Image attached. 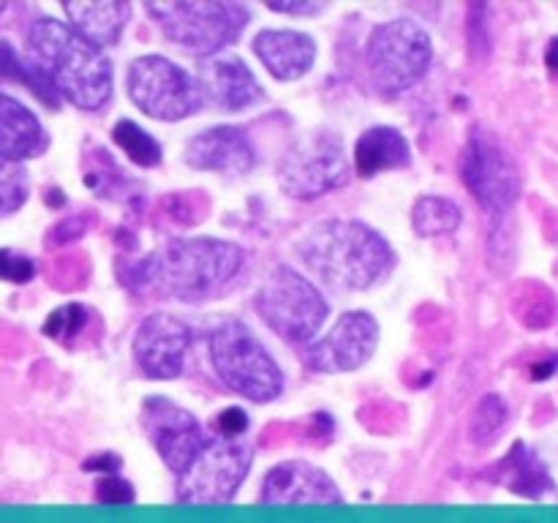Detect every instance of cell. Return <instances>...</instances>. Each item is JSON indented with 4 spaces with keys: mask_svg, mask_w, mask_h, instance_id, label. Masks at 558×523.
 <instances>
[{
    "mask_svg": "<svg viewBox=\"0 0 558 523\" xmlns=\"http://www.w3.org/2000/svg\"><path fill=\"white\" fill-rule=\"evenodd\" d=\"M248 256L238 243L218 238H178L136 262H120L118 276L145 300L221 297L243 276Z\"/></svg>",
    "mask_w": 558,
    "mask_h": 523,
    "instance_id": "obj_1",
    "label": "cell"
},
{
    "mask_svg": "<svg viewBox=\"0 0 558 523\" xmlns=\"http://www.w3.org/2000/svg\"><path fill=\"white\" fill-rule=\"evenodd\" d=\"M27 63L49 90L82 112H98L112 98V63L65 22L41 16L27 31Z\"/></svg>",
    "mask_w": 558,
    "mask_h": 523,
    "instance_id": "obj_2",
    "label": "cell"
},
{
    "mask_svg": "<svg viewBox=\"0 0 558 523\" xmlns=\"http://www.w3.org/2000/svg\"><path fill=\"white\" fill-rule=\"evenodd\" d=\"M305 267L338 294L365 292L396 267V251L357 218H325L298 245Z\"/></svg>",
    "mask_w": 558,
    "mask_h": 523,
    "instance_id": "obj_3",
    "label": "cell"
},
{
    "mask_svg": "<svg viewBox=\"0 0 558 523\" xmlns=\"http://www.w3.org/2000/svg\"><path fill=\"white\" fill-rule=\"evenodd\" d=\"M207 352L218 379L254 403H270L283 392V370L265 343L238 319H223L207 336Z\"/></svg>",
    "mask_w": 558,
    "mask_h": 523,
    "instance_id": "obj_4",
    "label": "cell"
},
{
    "mask_svg": "<svg viewBox=\"0 0 558 523\" xmlns=\"http://www.w3.org/2000/svg\"><path fill=\"white\" fill-rule=\"evenodd\" d=\"M167 41L196 58H216L223 47L238 41L248 25V9L223 0H189V3H145Z\"/></svg>",
    "mask_w": 558,
    "mask_h": 523,
    "instance_id": "obj_5",
    "label": "cell"
},
{
    "mask_svg": "<svg viewBox=\"0 0 558 523\" xmlns=\"http://www.w3.org/2000/svg\"><path fill=\"white\" fill-rule=\"evenodd\" d=\"M430 60H434V44L417 22L392 20L371 31L365 65L379 96L396 98L412 90L428 74Z\"/></svg>",
    "mask_w": 558,
    "mask_h": 523,
    "instance_id": "obj_6",
    "label": "cell"
},
{
    "mask_svg": "<svg viewBox=\"0 0 558 523\" xmlns=\"http://www.w3.org/2000/svg\"><path fill=\"white\" fill-rule=\"evenodd\" d=\"M276 172L283 194L300 202L343 188L352 178L343 142L332 129L303 131L278 158Z\"/></svg>",
    "mask_w": 558,
    "mask_h": 523,
    "instance_id": "obj_7",
    "label": "cell"
},
{
    "mask_svg": "<svg viewBox=\"0 0 558 523\" xmlns=\"http://www.w3.org/2000/svg\"><path fill=\"white\" fill-rule=\"evenodd\" d=\"M458 172L469 194L480 202L490 221L507 218L521 199L523 178L512 153L485 125H472L458 156Z\"/></svg>",
    "mask_w": 558,
    "mask_h": 523,
    "instance_id": "obj_8",
    "label": "cell"
},
{
    "mask_svg": "<svg viewBox=\"0 0 558 523\" xmlns=\"http://www.w3.org/2000/svg\"><path fill=\"white\" fill-rule=\"evenodd\" d=\"M256 314L289 343H311L330 316L325 294L292 267H278L254 297Z\"/></svg>",
    "mask_w": 558,
    "mask_h": 523,
    "instance_id": "obj_9",
    "label": "cell"
},
{
    "mask_svg": "<svg viewBox=\"0 0 558 523\" xmlns=\"http://www.w3.org/2000/svg\"><path fill=\"white\" fill-rule=\"evenodd\" d=\"M125 90L136 109L161 123H178L205 107L199 80L163 54L136 58L125 74Z\"/></svg>",
    "mask_w": 558,
    "mask_h": 523,
    "instance_id": "obj_10",
    "label": "cell"
},
{
    "mask_svg": "<svg viewBox=\"0 0 558 523\" xmlns=\"http://www.w3.org/2000/svg\"><path fill=\"white\" fill-rule=\"evenodd\" d=\"M251 461L254 450L245 439L207 436L199 455L178 477V499L191 504H223L238 494Z\"/></svg>",
    "mask_w": 558,
    "mask_h": 523,
    "instance_id": "obj_11",
    "label": "cell"
},
{
    "mask_svg": "<svg viewBox=\"0 0 558 523\" xmlns=\"http://www.w3.org/2000/svg\"><path fill=\"white\" fill-rule=\"evenodd\" d=\"M379 346V321L368 311H347L319 341L303 346V363L316 374H349L374 357Z\"/></svg>",
    "mask_w": 558,
    "mask_h": 523,
    "instance_id": "obj_12",
    "label": "cell"
},
{
    "mask_svg": "<svg viewBox=\"0 0 558 523\" xmlns=\"http://www.w3.org/2000/svg\"><path fill=\"white\" fill-rule=\"evenodd\" d=\"M142 425L147 439L156 445L158 455L178 477L191 466L207 441L199 419L163 396H150L142 401Z\"/></svg>",
    "mask_w": 558,
    "mask_h": 523,
    "instance_id": "obj_13",
    "label": "cell"
},
{
    "mask_svg": "<svg viewBox=\"0 0 558 523\" xmlns=\"http://www.w3.org/2000/svg\"><path fill=\"white\" fill-rule=\"evenodd\" d=\"M191 346V330L172 314L145 316L134 336V360L150 379H178L183 374L185 354Z\"/></svg>",
    "mask_w": 558,
    "mask_h": 523,
    "instance_id": "obj_14",
    "label": "cell"
},
{
    "mask_svg": "<svg viewBox=\"0 0 558 523\" xmlns=\"http://www.w3.org/2000/svg\"><path fill=\"white\" fill-rule=\"evenodd\" d=\"M183 158L191 169L199 172L248 174L256 163V150L243 129L216 125L191 136Z\"/></svg>",
    "mask_w": 558,
    "mask_h": 523,
    "instance_id": "obj_15",
    "label": "cell"
},
{
    "mask_svg": "<svg viewBox=\"0 0 558 523\" xmlns=\"http://www.w3.org/2000/svg\"><path fill=\"white\" fill-rule=\"evenodd\" d=\"M265 504H338L341 490L330 474L305 461H283L270 469L262 485Z\"/></svg>",
    "mask_w": 558,
    "mask_h": 523,
    "instance_id": "obj_16",
    "label": "cell"
},
{
    "mask_svg": "<svg viewBox=\"0 0 558 523\" xmlns=\"http://www.w3.org/2000/svg\"><path fill=\"white\" fill-rule=\"evenodd\" d=\"M196 80L205 93V101L213 104L218 112H243V109L254 107L265 98L254 71L232 54L207 58Z\"/></svg>",
    "mask_w": 558,
    "mask_h": 523,
    "instance_id": "obj_17",
    "label": "cell"
},
{
    "mask_svg": "<svg viewBox=\"0 0 558 523\" xmlns=\"http://www.w3.org/2000/svg\"><path fill=\"white\" fill-rule=\"evenodd\" d=\"M254 52L270 76L294 82L316 63V41L303 31H262L254 38Z\"/></svg>",
    "mask_w": 558,
    "mask_h": 523,
    "instance_id": "obj_18",
    "label": "cell"
},
{
    "mask_svg": "<svg viewBox=\"0 0 558 523\" xmlns=\"http://www.w3.org/2000/svg\"><path fill=\"white\" fill-rule=\"evenodd\" d=\"M49 147V136L41 120L14 96L0 93V156L11 161L44 156Z\"/></svg>",
    "mask_w": 558,
    "mask_h": 523,
    "instance_id": "obj_19",
    "label": "cell"
},
{
    "mask_svg": "<svg viewBox=\"0 0 558 523\" xmlns=\"http://www.w3.org/2000/svg\"><path fill=\"white\" fill-rule=\"evenodd\" d=\"M412 167V147L407 136L392 125H374L360 134L354 145V172L360 178H376L379 172Z\"/></svg>",
    "mask_w": 558,
    "mask_h": 523,
    "instance_id": "obj_20",
    "label": "cell"
},
{
    "mask_svg": "<svg viewBox=\"0 0 558 523\" xmlns=\"http://www.w3.org/2000/svg\"><path fill=\"white\" fill-rule=\"evenodd\" d=\"M63 11L71 27L98 49L114 47L131 16L129 3H63Z\"/></svg>",
    "mask_w": 558,
    "mask_h": 523,
    "instance_id": "obj_21",
    "label": "cell"
},
{
    "mask_svg": "<svg viewBox=\"0 0 558 523\" xmlns=\"http://www.w3.org/2000/svg\"><path fill=\"white\" fill-rule=\"evenodd\" d=\"M494 472L496 483L507 485L512 494L526 496V499H537L545 490L554 488L548 469L543 466V461H539L523 441L512 445V450L501 458V463Z\"/></svg>",
    "mask_w": 558,
    "mask_h": 523,
    "instance_id": "obj_22",
    "label": "cell"
},
{
    "mask_svg": "<svg viewBox=\"0 0 558 523\" xmlns=\"http://www.w3.org/2000/svg\"><path fill=\"white\" fill-rule=\"evenodd\" d=\"M510 305L515 319L526 330H548L558 319V297L554 289L545 287L543 281H532V278L512 287Z\"/></svg>",
    "mask_w": 558,
    "mask_h": 523,
    "instance_id": "obj_23",
    "label": "cell"
},
{
    "mask_svg": "<svg viewBox=\"0 0 558 523\" xmlns=\"http://www.w3.org/2000/svg\"><path fill=\"white\" fill-rule=\"evenodd\" d=\"M463 221L461 207L447 196H420L412 207V227L420 238H439L452 234Z\"/></svg>",
    "mask_w": 558,
    "mask_h": 523,
    "instance_id": "obj_24",
    "label": "cell"
},
{
    "mask_svg": "<svg viewBox=\"0 0 558 523\" xmlns=\"http://www.w3.org/2000/svg\"><path fill=\"white\" fill-rule=\"evenodd\" d=\"M82 180H85L93 194L104 196V199L107 196L109 199H120L129 188V178L104 147H93L82 156Z\"/></svg>",
    "mask_w": 558,
    "mask_h": 523,
    "instance_id": "obj_25",
    "label": "cell"
},
{
    "mask_svg": "<svg viewBox=\"0 0 558 523\" xmlns=\"http://www.w3.org/2000/svg\"><path fill=\"white\" fill-rule=\"evenodd\" d=\"M112 139L136 167L153 169L161 163L163 150L161 145H158V139L153 134H147L140 123H134V120H118L112 129Z\"/></svg>",
    "mask_w": 558,
    "mask_h": 523,
    "instance_id": "obj_26",
    "label": "cell"
},
{
    "mask_svg": "<svg viewBox=\"0 0 558 523\" xmlns=\"http://www.w3.org/2000/svg\"><path fill=\"white\" fill-rule=\"evenodd\" d=\"M90 319H96V316H93V311L87 308V305H60V308L52 311V314L47 316V321H44V336L63 343V346H76V343L85 338Z\"/></svg>",
    "mask_w": 558,
    "mask_h": 523,
    "instance_id": "obj_27",
    "label": "cell"
},
{
    "mask_svg": "<svg viewBox=\"0 0 558 523\" xmlns=\"http://www.w3.org/2000/svg\"><path fill=\"white\" fill-rule=\"evenodd\" d=\"M507 419H510V409L507 401L499 392H488V396L480 398V403L474 406L472 425H469V436L477 445H490V441L499 436V430L505 428Z\"/></svg>",
    "mask_w": 558,
    "mask_h": 523,
    "instance_id": "obj_28",
    "label": "cell"
},
{
    "mask_svg": "<svg viewBox=\"0 0 558 523\" xmlns=\"http://www.w3.org/2000/svg\"><path fill=\"white\" fill-rule=\"evenodd\" d=\"M158 212L174 227H194L205 221L210 212V199L205 191H180V194H167L158 202Z\"/></svg>",
    "mask_w": 558,
    "mask_h": 523,
    "instance_id": "obj_29",
    "label": "cell"
},
{
    "mask_svg": "<svg viewBox=\"0 0 558 523\" xmlns=\"http://www.w3.org/2000/svg\"><path fill=\"white\" fill-rule=\"evenodd\" d=\"M27 194H31V183H27L22 161L0 156V216H11L20 210L27 202Z\"/></svg>",
    "mask_w": 558,
    "mask_h": 523,
    "instance_id": "obj_30",
    "label": "cell"
},
{
    "mask_svg": "<svg viewBox=\"0 0 558 523\" xmlns=\"http://www.w3.org/2000/svg\"><path fill=\"white\" fill-rule=\"evenodd\" d=\"M96 223V212H76V216L63 218V221L54 223L52 229L47 232V248H63V245L76 243V240L85 238L87 232Z\"/></svg>",
    "mask_w": 558,
    "mask_h": 523,
    "instance_id": "obj_31",
    "label": "cell"
},
{
    "mask_svg": "<svg viewBox=\"0 0 558 523\" xmlns=\"http://www.w3.org/2000/svg\"><path fill=\"white\" fill-rule=\"evenodd\" d=\"M36 262L27 254H20L14 248L0 251V281H9L22 287V283H31L36 278Z\"/></svg>",
    "mask_w": 558,
    "mask_h": 523,
    "instance_id": "obj_32",
    "label": "cell"
},
{
    "mask_svg": "<svg viewBox=\"0 0 558 523\" xmlns=\"http://www.w3.org/2000/svg\"><path fill=\"white\" fill-rule=\"evenodd\" d=\"M93 496H96L101 504H131V501L136 499L134 485H131L129 479L118 477V474H104V477H98Z\"/></svg>",
    "mask_w": 558,
    "mask_h": 523,
    "instance_id": "obj_33",
    "label": "cell"
},
{
    "mask_svg": "<svg viewBox=\"0 0 558 523\" xmlns=\"http://www.w3.org/2000/svg\"><path fill=\"white\" fill-rule=\"evenodd\" d=\"M213 430L216 436H223V439H243V434L248 430V414L238 406H229L213 419Z\"/></svg>",
    "mask_w": 558,
    "mask_h": 523,
    "instance_id": "obj_34",
    "label": "cell"
},
{
    "mask_svg": "<svg viewBox=\"0 0 558 523\" xmlns=\"http://www.w3.org/2000/svg\"><path fill=\"white\" fill-rule=\"evenodd\" d=\"M267 9L278 11V14H298V16H311L319 14L325 5L314 3V0H267Z\"/></svg>",
    "mask_w": 558,
    "mask_h": 523,
    "instance_id": "obj_35",
    "label": "cell"
},
{
    "mask_svg": "<svg viewBox=\"0 0 558 523\" xmlns=\"http://www.w3.org/2000/svg\"><path fill=\"white\" fill-rule=\"evenodd\" d=\"M120 466H123V458L118 452H98V455H90L82 463L85 472H98V477H104V474H118Z\"/></svg>",
    "mask_w": 558,
    "mask_h": 523,
    "instance_id": "obj_36",
    "label": "cell"
},
{
    "mask_svg": "<svg viewBox=\"0 0 558 523\" xmlns=\"http://www.w3.org/2000/svg\"><path fill=\"white\" fill-rule=\"evenodd\" d=\"M558 370V354L548 360H539V363H532L529 365V379L532 381H543V379H550Z\"/></svg>",
    "mask_w": 558,
    "mask_h": 523,
    "instance_id": "obj_37",
    "label": "cell"
},
{
    "mask_svg": "<svg viewBox=\"0 0 558 523\" xmlns=\"http://www.w3.org/2000/svg\"><path fill=\"white\" fill-rule=\"evenodd\" d=\"M545 65H548L550 74L558 80V36L548 44V52H545Z\"/></svg>",
    "mask_w": 558,
    "mask_h": 523,
    "instance_id": "obj_38",
    "label": "cell"
},
{
    "mask_svg": "<svg viewBox=\"0 0 558 523\" xmlns=\"http://www.w3.org/2000/svg\"><path fill=\"white\" fill-rule=\"evenodd\" d=\"M3 9H5V5H3V3H0V11H3Z\"/></svg>",
    "mask_w": 558,
    "mask_h": 523,
    "instance_id": "obj_39",
    "label": "cell"
}]
</instances>
